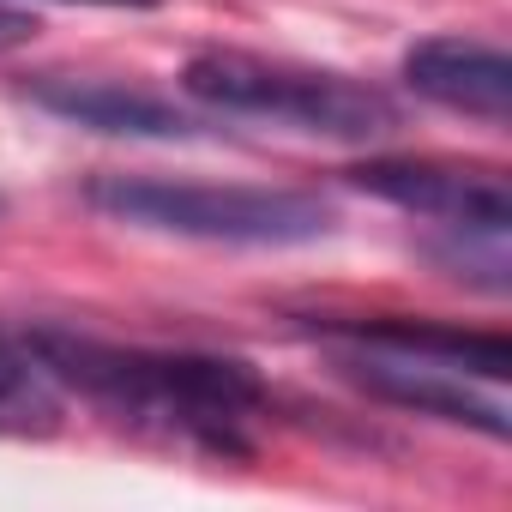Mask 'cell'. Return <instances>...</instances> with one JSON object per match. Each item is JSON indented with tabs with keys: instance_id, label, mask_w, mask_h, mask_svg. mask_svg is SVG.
I'll return each instance as SVG.
<instances>
[{
	"instance_id": "6da1fadb",
	"label": "cell",
	"mask_w": 512,
	"mask_h": 512,
	"mask_svg": "<svg viewBox=\"0 0 512 512\" xmlns=\"http://www.w3.org/2000/svg\"><path fill=\"white\" fill-rule=\"evenodd\" d=\"M37 362L61 392H79L103 416L181 440L211 458H247L266 416V386L235 356H199V350H151V344H109L91 332L37 326L31 332Z\"/></svg>"
},
{
	"instance_id": "7a4b0ae2",
	"label": "cell",
	"mask_w": 512,
	"mask_h": 512,
	"mask_svg": "<svg viewBox=\"0 0 512 512\" xmlns=\"http://www.w3.org/2000/svg\"><path fill=\"white\" fill-rule=\"evenodd\" d=\"M332 362L350 386L380 404L464 422L488 440H506V398L500 380L512 374V344L494 332L434 326V320H326Z\"/></svg>"
},
{
	"instance_id": "3957f363",
	"label": "cell",
	"mask_w": 512,
	"mask_h": 512,
	"mask_svg": "<svg viewBox=\"0 0 512 512\" xmlns=\"http://www.w3.org/2000/svg\"><path fill=\"white\" fill-rule=\"evenodd\" d=\"M91 211L133 223V229H163V235H193V241H235V247H302L332 235V205L320 193L296 187H223V181H163V175H97L85 187Z\"/></svg>"
},
{
	"instance_id": "277c9868",
	"label": "cell",
	"mask_w": 512,
	"mask_h": 512,
	"mask_svg": "<svg viewBox=\"0 0 512 512\" xmlns=\"http://www.w3.org/2000/svg\"><path fill=\"white\" fill-rule=\"evenodd\" d=\"M181 85L217 115H253V121H278L296 133H326V139H380L398 127V103L380 85L302 67V61H266L247 49L193 55Z\"/></svg>"
},
{
	"instance_id": "5b68a950",
	"label": "cell",
	"mask_w": 512,
	"mask_h": 512,
	"mask_svg": "<svg viewBox=\"0 0 512 512\" xmlns=\"http://www.w3.org/2000/svg\"><path fill=\"white\" fill-rule=\"evenodd\" d=\"M356 187L374 199H392L428 223H446L452 235H506L512 229V193L500 169H464V163H416V157H380L350 169Z\"/></svg>"
},
{
	"instance_id": "8992f818",
	"label": "cell",
	"mask_w": 512,
	"mask_h": 512,
	"mask_svg": "<svg viewBox=\"0 0 512 512\" xmlns=\"http://www.w3.org/2000/svg\"><path fill=\"white\" fill-rule=\"evenodd\" d=\"M404 79H410L416 97H428L452 115H470V121H488V127L512 121V61L494 43L428 37L404 55Z\"/></svg>"
},
{
	"instance_id": "52a82bcc",
	"label": "cell",
	"mask_w": 512,
	"mask_h": 512,
	"mask_svg": "<svg viewBox=\"0 0 512 512\" xmlns=\"http://www.w3.org/2000/svg\"><path fill=\"white\" fill-rule=\"evenodd\" d=\"M31 103L91 133H127V139H193L199 133V121H187L175 103L133 91V85H109V79H37Z\"/></svg>"
},
{
	"instance_id": "ba28073f",
	"label": "cell",
	"mask_w": 512,
	"mask_h": 512,
	"mask_svg": "<svg viewBox=\"0 0 512 512\" xmlns=\"http://www.w3.org/2000/svg\"><path fill=\"white\" fill-rule=\"evenodd\" d=\"M61 422V386L37 362L31 338L0 332V434H49Z\"/></svg>"
},
{
	"instance_id": "9c48e42d",
	"label": "cell",
	"mask_w": 512,
	"mask_h": 512,
	"mask_svg": "<svg viewBox=\"0 0 512 512\" xmlns=\"http://www.w3.org/2000/svg\"><path fill=\"white\" fill-rule=\"evenodd\" d=\"M31 37V19L25 13H0V49H13V43H25Z\"/></svg>"
}]
</instances>
